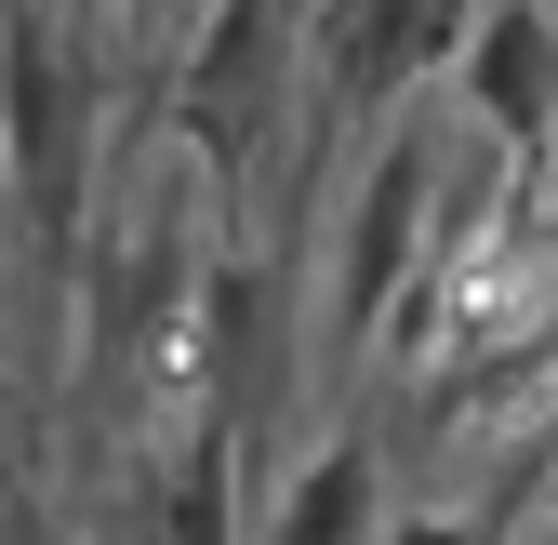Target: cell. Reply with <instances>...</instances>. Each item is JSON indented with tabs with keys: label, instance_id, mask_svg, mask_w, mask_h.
I'll use <instances>...</instances> for the list:
<instances>
[{
	"label": "cell",
	"instance_id": "cell-2",
	"mask_svg": "<svg viewBox=\"0 0 558 545\" xmlns=\"http://www.w3.org/2000/svg\"><path fill=\"white\" fill-rule=\"evenodd\" d=\"M94 81L66 53V14L0 0V160H14V240L53 266L81 240V173H94Z\"/></svg>",
	"mask_w": 558,
	"mask_h": 545
},
{
	"label": "cell",
	"instance_id": "cell-8",
	"mask_svg": "<svg viewBox=\"0 0 558 545\" xmlns=\"http://www.w3.org/2000/svg\"><path fill=\"white\" fill-rule=\"evenodd\" d=\"M373 545H493V532H465V519H399V532H373Z\"/></svg>",
	"mask_w": 558,
	"mask_h": 545
},
{
	"label": "cell",
	"instance_id": "cell-7",
	"mask_svg": "<svg viewBox=\"0 0 558 545\" xmlns=\"http://www.w3.org/2000/svg\"><path fill=\"white\" fill-rule=\"evenodd\" d=\"M160 545H240V399L186 413V452L160 480Z\"/></svg>",
	"mask_w": 558,
	"mask_h": 545
},
{
	"label": "cell",
	"instance_id": "cell-1",
	"mask_svg": "<svg viewBox=\"0 0 558 545\" xmlns=\"http://www.w3.org/2000/svg\"><path fill=\"white\" fill-rule=\"evenodd\" d=\"M293 40H306V0H214L199 14V40L173 53V147L199 160V186L227 199H253V173H266V133H279V94H293Z\"/></svg>",
	"mask_w": 558,
	"mask_h": 545
},
{
	"label": "cell",
	"instance_id": "cell-4",
	"mask_svg": "<svg viewBox=\"0 0 558 545\" xmlns=\"http://www.w3.org/2000/svg\"><path fill=\"white\" fill-rule=\"evenodd\" d=\"M306 53H319V107H386L426 53H465V0H306Z\"/></svg>",
	"mask_w": 558,
	"mask_h": 545
},
{
	"label": "cell",
	"instance_id": "cell-9",
	"mask_svg": "<svg viewBox=\"0 0 558 545\" xmlns=\"http://www.w3.org/2000/svg\"><path fill=\"white\" fill-rule=\"evenodd\" d=\"M0 240H14V160H0Z\"/></svg>",
	"mask_w": 558,
	"mask_h": 545
},
{
	"label": "cell",
	"instance_id": "cell-6",
	"mask_svg": "<svg viewBox=\"0 0 558 545\" xmlns=\"http://www.w3.org/2000/svg\"><path fill=\"white\" fill-rule=\"evenodd\" d=\"M373 532H386V465H373L360 426H332V439L293 465V493H279L266 545H373Z\"/></svg>",
	"mask_w": 558,
	"mask_h": 545
},
{
	"label": "cell",
	"instance_id": "cell-5",
	"mask_svg": "<svg viewBox=\"0 0 558 545\" xmlns=\"http://www.w3.org/2000/svg\"><path fill=\"white\" fill-rule=\"evenodd\" d=\"M465 107L478 133H493L506 160H532L545 133H558V14L545 0H493V14H465Z\"/></svg>",
	"mask_w": 558,
	"mask_h": 545
},
{
	"label": "cell",
	"instance_id": "cell-3",
	"mask_svg": "<svg viewBox=\"0 0 558 545\" xmlns=\"http://www.w3.org/2000/svg\"><path fill=\"white\" fill-rule=\"evenodd\" d=\"M426 214H439V147H426V133H386L373 186L345 199V253H332V332H373V319L399 306Z\"/></svg>",
	"mask_w": 558,
	"mask_h": 545
}]
</instances>
